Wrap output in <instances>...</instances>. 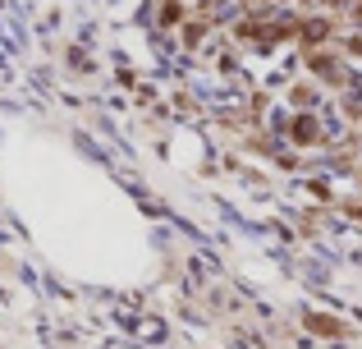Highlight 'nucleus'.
<instances>
[{"mask_svg":"<svg viewBox=\"0 0 362 349\" xmlns=\"http://www.w3.org/2000/svg\"><path fill=\"white\" fill-rule=\"evenodd\" d=\"M293 138H298V143H312V138H317V129H312V120H298V125H293Z\"/></svg>","mask_w":362,"mask_h":349,"instance_id":"nucleus-1","label":"nucleus"}]
</instances>
